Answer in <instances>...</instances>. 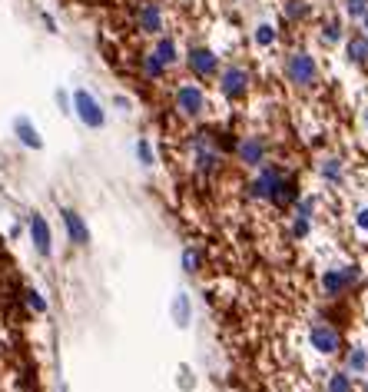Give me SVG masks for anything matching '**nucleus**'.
<instances>
[{
    "label": "nucleus",
    "mask_w": 368,
    "mask_h": 392,
    "mask_svg": "<svg viewBox=\"0 0 368 392\" xmlns=\"http://www.w3.org/2000/svg\"><path fill=\"white\" fill-rule=\"evenodd\" d=\"M276 27H272V23H259L256 27V43L259 47H272V43H276Z\"/></svg>",
    "instance_id": "20"
},
{
    "label": "nucleus",
    "mask_w": 368,
    "mask_h": 392,
    "mask_svg": "<svg viewBox=\"0 0 368 392\" xmlns=\"http://www.w3.org/2000/svg\"><path fill=\"white\" fill-rule=\"evenodd\" d=\"M349 60L351 63H368V37L349 40Z\"/></svg>",
    "instance_id": "18"
},
{
    "label": "nucleus",
    "mask_w": 368,
    "mask_h": 392,
    "mask_svg": "<svg viewBox=\"0 0 368 392\" xmlns=\"http://www.w3.org/2000/svg\"><path fill=\"white\" fill-rule=\"evenodd\" d=\"M355 223H358V229H368V206H365V209H358Z\"/></svg>",
    "instance_id": "31"
},
{
    "label": "nucleus",
    "mask_w": 368,
    "mask_h": 392,
    "mask_svg": "<svg viewBox=\"0 0 368 392\" xmlns=\"http://www.w3.org/2000/svg\"><path fill=\"white\" fill-rule=\"evenodd\" d=\"M322 37L329 40V43H338V40H342V27H338V23H329V27L322 30Z\"/></svg>",
    "instance_id": "27"
},
{
    "label": "nucleus",
    "mask_w": 368,
    "mask_h": 392,
    "mask_svg": "<svg viewBox=\"0 0 368 392\" xmlns=\"http://www.w3.org/2000/svg\"><path fill=\"white\" fill-rule=\"evenodd\" d=\"M140 67H143V76H147V80H163V76H166V67L153 54H143Z\"/></svg>",
    "instance_id": "16"
},
{
    "label": "nucleus",
    "mask_w": 368,
    "mask_h": 392,
    "mask_svg": "<svg viewBox=\"0 0 368 392\" xmlns=\"http://www.w3.org/2000/svg\"><path fill=\"white\" fill-rule=\"evenodd\" d=\"M163 7H160V0H143L140 7H136V27L143 30V34H163Z\"/></svg>",
    "instance_id": "9"
},
{
    "label": "nucleus",
    "mask_w": 368,
    "mask_h": 392,
    "mask_svg": "<svg viewBox=\"0 0 368 392\" xmlns=\"http://www.w3.org/2000/svg\"><path fill=\"white\" fill-rule=\"evenodd\" d=\"M23 302H27V306H30L37 316H43V313L50 309V302L40 296V289H34V286H27V289H23Z\"/></svg>",
    "instance_id": "17"
},
{
    "label": "nucleus",
    "mask_w": 368,
    "mask_h": 392,
    "mask_svg": "<svg viewBox=\"0 0 368 392\" xmlns=\"http://www.w3.org/2000/svg\"><path fill=\"white\" fill-rule=\"evenodd\" d=\"M309 342H312L315 353H325L332 355L335 349H338V333L332 329V326H325V322H315L312 333H309Z\"/></svg>",
    "instance_id": "12"
},
{
    "label": "nucleus",
    "mask_w": 368,
    "mask_h": 392,
    "mask_svg": "<svg viewBox=\"0 0 368 392\" xmlns=\"http://www.w3.org/2000/svg\"><path fill=\"white\" fill-rule=\"evenodd\" d=\"M239 156H242V163L259 167V163L266 160V140H262V136H246L239 143Z\"/></svg>",
    "instance_id": "13"
},
{
    "label": "nucleus",
    "mask_w": 368,
    "mask_h": 392,
    "mask_svg": "<svg viewBox=\"0 0 368 392\" xmlns=\"http://www.w3.org/2000/svg\"><path fill=\"white\" fill-rule=\"evenodd\" d=\"M149 54L156 56V60L163 63L166 70H169V67L180 60V47H176V40H173V37H160V40H156V47H153Z\"/></svg>",
    "instance_id": "14"
},
{
    "label": "nucleus",
    "mask_w": 368,
    "mask_h": 392,
    "mask_svg": "<svg viewBox=\"0 0 368 392\" xmlns=\"http://www.w3.org/2000/svg\"><path fill=\"white\" fill-rule=\"evenodd\" d=\"M292 236H295V240L309 236V216H295V223H292Z\"/></svg>",
    "instance_id": "26"
},
{
    "label": "nucleus",
    "mask_w": 368,
    "mask_h": 392,
    "mask_svg": "<svg viewBox=\"0 0 368 392\" xmlns=\"http://www.w3.org/2000/svg\"><path fill=\"white\" fill-rule=\"evenodd\" d=\"M325 392H351V375L349 373H332Z\"/></svg>",
    "instance_id": "19"
},
{
    "label": "nucleus",
    "mask_w": 368,
    "mask_h": 392,
    "mask_svg": "<svg viewBox=\"0 0 368 392\" xmlns=\"http://www.w3.org/2000/svg\"><path fill=\"white\" fill-rule=\"evenodd\" d=\"M312 209H315V200H312V196H309V200H302V203L295 206V213H299V216H312Z\"/></svg>",
    "instance_id": "28"
},
{
    "label": "nucleus",
    "mask_w": 368,
    "mask_h": 392,
    "mask_svg": "<svg viewBox=\"0 0 368 392\" xmlns=\"http://www.w3.org/2000/svg\"><path fill=\"white\" fill-rule=\"evenodd\" d=\"M183 269L186 273H196L199 269V253L196 249H183Z\"/></svg>",
    "instance_id": "25"
},
{
    "label": "nucleus",
    "mask_w": 368,
    "mask_h": 392,
    "mask_svg": "<svg viewBox=\"0 0 368 392\" xmlns=\"http://www.w3.org/2000/svg\"><path fill=\"white\" fill-rule=\"evenodd\" d=\"M295 193H299V187H295L289 176H282L279 169H262L256 176V183H252V196H259V200H269V203H289V200H295Z\"/></svg>",
    "instance_id": "1"
},
{
    "label": "nucleus",
    "mask_w": 368,
    "mask_h": 392,
    "mask_svg": "<svg viewBox=\"0 0 368 392\" xmlns=\"http://www.w3.org/2000/svg\"><path fill=\"white\" fill-rule=\"evenodd\" d=\"M56 103H60L63 113H70V94H67V90H56Z\"/></svg>",
    "instance_id": "29"
},
{
    "label": "nucleus",
    "mask_w": 368,
    "mask_h": 392,
    "mask_svg": "<svg viewBox=\"0 0 368 392\" xmlns=\"http://www.w3.org/2000/svg\"><path fill=\"white\" fill-rule=\"evenodd\" d=\"M355 280H358V266H335L322 276V289H325V296H342Z\"/></svg>",
    "instance_id": "8"
},
{
    "label": "nucleus",
    "mask_w": 368,
    "mask_h": 392,
    "mask_svg": "<svg viewBox=\"0 0 368 392\" xmlns=\"http://www.w3.org/2000/svg\"><path fill=\"white\" fill-rule=\"evenodd\" d=\"M186 67L193 70L196 76H216L219 74V56L213 54L209 47H189V54H186Z\"/></svg>",
    "instance_id": "7"
},
{
    "label": "nucleus",
    "mask_w": 368,
    "mask_h": 392,
    "mask_svg": "<svg viewBox=\"0 0 368 392\" xmlns=\"http://www.w3.org/2000/svg\"><path fill=\"white\" fill-rule=\"evenodd\" d=\"M362 20H365V30H368V14H365V17H362Z\"/></svg>",
    "instance_id": "32"
},
{
    "label": "nucleus",
    "mask_w": 368,
    "mask_h": 392,
    "mask_svg": "<svg viewBox=\"0 0 368 392\" xmlns=\"http://www.w3.org/2000/svg\"><path fill=\"white\" fill-rule=\"evenodd\" d=\"M349 369H351V373H365V369H368V353H365V349H358V346L351 349V353H349Z\"/></svg>",
    "instance_id": "22"
},
{
    "label": "nucleus",
    "mask_w": 368,
    "mask_h": 392,
    "mask_svg": "<svg viewBox=\"0 0 368 392\" xmlns=\"http://www.w3.org/2000/svg\"><path fill=\"white\" fill-rule=\"evenodd\" d=\"M60 220H63V229H67V240H70V243L90 246V226H87V220H83L76 209L63 206V209H60Z\"/></svg>",
    "instance_id": "10"
},
{
    "label": "nucleus",
    "mask_w": 368,
    "mask_h": 392,
    "mask_svg": "<svg viewBox=\"0 0 368 392\" xmlns=\"http://www.w3.org/2000/svg\"><path fill=\"white\" fill-rule=\"evenodd\" d=\"M189 316H193L189 296H186V293H180V296L173 299V319H176V326H189Z\"/></svg>",
    "instance_id": "15"
},
{
    "label": "nucleus",
    "mask_w": 368,
    "mask_h": 392,
    "mask_svg": "<svg viewBox=\"0 0 368 392\" xmlns=\"http://www.w3.org/2000/svg\"><path fill=\"white\" fill-rule=\"evenodd\" d=\"M289 17H305V3H299V0H292V3H289Z\"/></svg>",
    "instance_id": "30"
},
{
    "label": "nucleus",
    "mask_w": 368,
    "mask_h": 392,
    "mask_svg": "<svg viewBox=\"0 0 368 392\" xmlns=\"http://www.w3.org/2000/svg\"><path fill=\"white\" fill-rule=\"evenodd\" d=\"M173 103H176V110L183 113V116L196 120V116H203V110H206V94L196 83H183V87H176Z\"/></svg>",
    "instance_id": "5"
},
{
    "label": "nucleus",
    "mask_w": 368,
    "mask_h": 392,
    "mask_svg": "<svg viewBox=\"0 0 368 392\" xmlns=\"http://www.w3.org/2000/svg\"><path fill=\"white\" fill-rule=\"evenodd\" d=\"M365 123H368V113H365Z\"/></svg>",
    "instance_id": "33"
},
{
    "label": "nucleus",
    "mask_w": 368,
    "mask_h": 392,
    "mask_svg": "<svg viewBox=\"0 0 368 392\" xmlns=\"http://www.w3.org/2000/svg\"><path fill=\"white\" fill-rule=\"evenodd\" d=\"M219 90L226 100H242L249 94V70L246 67H226L219 74Z\"/></svg>",
    "instance_id": "6"
},
{
    "label": "nucleus",
    "mask_w": 368,
    "mask_h": 392,
    "mask_svg": "<svg viewBox=\"0 0 368 392\" xmlns=\"http://www.w3.org/2000/svg\"><path fill=\"white\" fill-rule=\"evenodd\" d=\"M27 236H30V243L37 249V256H43V260L54 256V229H50L43 213H30V220H27Z\"/></svg>",
    "instance_id": "4"
},
{
    "label": "nucleus",
    "mask_w": 368,
    "mask_h": 392,
    "mask_svg": "<svg viewBox=\"0 0 368 392\" xmlns=\"http://www.w3.org/2000/svg\"><path fill=\"white\" fill-rule=\"evenodd\" d=\"M345 14L351 20H362L368 14V0H345Z\"/></svg>",
    "instance_id": "23"
},
{
    "label": "nucleus",
    "mask_w": 368,
    "mask_h": 392,
    "mask_svg": "<svg viewBox=\"0 0 368 392\" xmlns=\"http://www.w3.org/2000/svg\"><path fill=\"white\" fill-rule=\"evenodd\" d=\"M136 160H140L143 167H153V163H156V153H153V143H149V140H136Z\"/></svg>",
    "instance_id": "21"
},
{
    "label": "nucleus",
    "mask_w": 368,
    "mask_h": 392,
    "mask_svg": "<svg viewBox=\"0 0 368 392\" xmlns=\"http://www.w3.org/2000/svg\"><path fill=\"white\" fill-rule=\"evenodd\" d=\"M285 76L292 80L295 87H312L318 80V63L312 60V54L305 50H292L285 56Z\"/></svg>",
    "instance_id": "3"
},
{
    "label": "nucleus",
    "mask_w": 368,
    "mask_h": 392,
    "mask_svg": "<svg viewBox=\"0 0 368 392\" xmlns=\"http://www.w3.org/2000/svg\"><path fill=\"white\" fill-rule=\"evenodd\" d=\"M14 136H17L20 147H27V149H43V136H40L37 123H34L30 116H17V120H14Z\"/></svg>",
    "instance_id": "11"
},
{
    "label": "nucleus",
    "mask_w": 368,
    "mask_h": 392,
    "mask_svg": "<svg viewBox=\"0 0 368 392\" xmlns=\"http://www.w3.org/2000/svg\"><path fill=\"white\" fill-rule=\"evenodd\" d=\"M322 176H325V180H332V183H335V180H338V176H342V160H335V156H329V160H325V163H322Z\"/></svg>",
    "instance_id": "24"
},
{
    "label": "nucleus",
    "mask_w": 368,
    "mask_h": 392,
    "mask_svg": "<svg viewBox=\"0 0 368 392\" xmlns=\"http://www.w3.org/2000/svg\"><path fill=\"white\" fill-rule=\"evenodd\" d=\"M70 110L76 113V120L87 127V130H103L107 127V110L100 107V100L90 94V90H74V96H70Z\"/></svg>",
    "instance_id": "2"
}]
</instances>
